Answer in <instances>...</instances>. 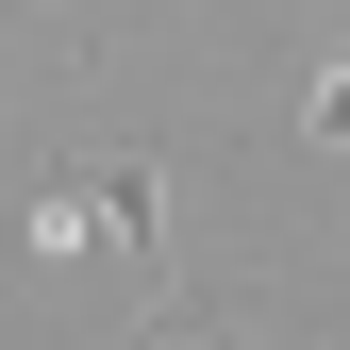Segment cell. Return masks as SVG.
Wrapping results in <instances>:
<instances>
[{
	"instance_id": "obj_1",
	"label": "cell",
	"mask_w": 350,
	"mask_h": 350,
	"mask_svg": "<svg viewBox=\"0 0 350 350\" xmlns=\"http://www.w3.org/2000/svg\"><path fill=\"white\" fill-rule=\"evenodd\" d=\"M33 250H117V267L167 284V167H83V184H17Z\"/></svg>"
},
{
	"instance_id": "obj_2",
	"label": "cell",
	"mask_w": 350,
	"mask_h": 350,
	"mask_svg": "<svg viewBox=\"0 0 350 350\" xmlns=\"http://www.w3.org/2000/svg\"><path fill=\"white\" fill-rule=\"evenodd\" d=\"M300 134H317V150H350V51H317V83H300Z\"/></svg>"
}]
</instances>
